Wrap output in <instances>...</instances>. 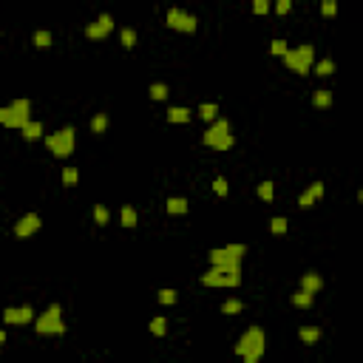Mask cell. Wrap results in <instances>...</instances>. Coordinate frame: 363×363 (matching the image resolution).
Wrapping results in <instances>:
<instances>
[{
    "label": "cell",
    "mask_w": 363,
    "mask_h": 363,
    "mask_svg": "<svg viewBox=\"0 0 363 363\" xmlns=\"http://www.w3.org/2000/svg\"><path fill=\"white\" fill-rule=\"evenodd\" d=\"M264 349H267V338H264V329H261V326H250V329H244L241 338H239V344H236V355H239L244 363L261 360Z\"/></svg>",
    "instance_id": "6da1fadb"
},
{
    "label": "cell",
    "mask_w": 363,
    "mask_h": 363,
    "mask_svg": "<svg viewBox=\"0 0 363 363\" xmlns=\"http://www.w3.org/2000/svg\"><path fill=\"white\" fill-rule=\"evenodd\" d=\"M204 287H224L233 289L241 284V264H210L207 272H202Z\"/></svg>",
    "instance_id": "7a4b0ae2"
},
{
    "label": "cell",
    "mask_w": 363,
    "mask_h": 363,
    "mask_svg": "<svg viewBox=\"0 0 363 363\" xmlns=\"http://www.w3.org/2000/svg\"><path fill=\"white\" fill-rule=\"evenodd\" d=\"M202 142L207 145V148H213V151H230L236 145V136H233V128H230L227 119L216 117L213 122H210V128L204 131Z\"/></svg>",
    "instance_id": "3957f363"
},
{
    "label": "cell",
    "mask_w": 363,
    "mask_h": 363,
    "mask_svg": "<svg viewBox=\"0 0 363 363\" xmlns=\"http://www.w3.org/2000/svg\"><path fill=\"white\" fill-rule=\"evenodd\" d=\"M29 114H31V102H29V99H12L9 105L0 108V125H3V128L20 131L31 119Z\"/></svg>",
    "instance_id": "277c9868"
},
{
    "label": "cell",
    "mask_w": 363,
    "mask_h": 363,
    "mask_svg": "<svg viewBox=\"0 0 363 363\" xmlns=\"http://www.w3.org/2000/svg\"><path fill=\"white\" fill-rule=\"evenodd\" d=\"M284 66L295 74H309L312 71V62H315V49L312 46H295V49H287L284 51Z\"/></svg>",
    "instance_id": "5b68a950"
},
{
    "label": "cell",
    "mask_w": 363,
    "mask_h": 363,
    "mask_svg": "<svg viewBox=\"0 0 363 363\" xmlns=\"http://www.w3.org/2000/svg\"><path fill=\"white\" fill-rule=\"evenodd\" d=\"M34 329H37V335H62L66 332V321H62L60 304H51L43 315H34Z\"/></svg>",
    "instance_id": "8992f818"
},
{
    "label": "cell",
    "mask_w": 363,
    "mask_h": 363,
    "mask_svg": "<svg viewBox=\"0 0 363 363\" xmlns=\"http://www.w3.org/2000/svg\"><path fill=\"white\" fill-rule=\"evenodd\" d=\"M74 145H77L74 128H60L51 136H46V148H49L57 159H68V156L74 154Z\"/></svg>",
    "instance_id": "52a82bcc"
},
{
    "label": "cell",
    "mask_w": 363,
    "mask_h": 363,
    "mask_svg": "<svg viewBox=\"0 0 363 363\" xmlns=\"http://www.w3.org/2000/svg\"><path fill=\"white\" fill-rule=\"evenodd\" d=\"M167 29H173V31H182V34H193V31L199 29V20H196V14H190V12H182L179 6H173V9H167Z\"/></svg>",
    "instance_id": "ba28073f"
},
{
    "label": "cell",
    "mask_w": 363,
    "mask_h": 363,
    "mask_svg": "<svg viewBox=\"0 0 363 363\" xmlns=\"http://www.w3.org/2000/svg\"><path fill=\"white\" fill-rule=\"evenodd\" d=\"M247 255L244 244H227L210 250V264H241V259Z\"/></svg>",
    "instance_id": "9c48e42d"
},
{
    "label": "cell",
    "mask_w": 363,
    "mask_h": 363,
    "mask_svg": "<svg viewBox=\"0 0 363 363\" xmlns=\"http://www.w3.org/2000/svg\"><path fill=\"white\" fill-rule=\"evenodd\" d=\"M3 324H9V326L34 324V309H31L29 304H23V307H6L3 309Z\"/></svg>",
    "instance_id": "30bf717a"
},
{
    "label": "cell",
    "mask_w": 363,
    "mask_h": 363,
    "mask_svg": "<svg viewBox=\"0 0 363 363\" xmlns=\"http://www.w3.org/2000/svg\"><path fill=\"white\" fill-rule=\"evenodd\" d=\"M111 31H114V17H111V14H99L97 23L86 26V37L88 40H105Z\"/></svg>",
    "instance_id": "8fae6325"
},
{
    "label": "cell",
    "mask_w": 363,
    "mask_h": 363,
    "mask_svg": "<svg viewBox=\"0 0 363 363\" xmlns=\"http://www.w3.org/2000/svg\"><path fill=\"white\" fill-rule=\"evenodd\" d=\"M40 227H43V219H40L37 213H26L23 219H17V224H14V236H17V239H29V236H34Z\"/></svg>",
    "instance_id": "7c38bea8"
},
{
    "label": "cell",
    "mask_w": 363,
    "mask_h": 363,
    "mask_svg": "<svg viewBox=\"0 0 363 363\" xmlns=\"http://www.w3.org/2000/svg\"><path fill=\"white\" fill-rule=\"evenodd\" d=\"M321 196H324V182H312V185H309L307 190L298 196V207H301V210H309Z\"/></svg>",
    "instance_id": "4fadbf2b"
},
{
    "label": "cell",
    "mask_w": 363,
    "mask_h": 363,
    "mask_svg": "<svg viewBox=\"0 0 363 363\" xmlns=\"http://www.w3.org/2000/svg\"><path fill=\"white\" fill-rule=\"evenodd\" d=\"M321 287H324V278H321L318 272H304V275H301V289H307V292L318 295Z\"/></svg>",
    "instance_id": "5bb4252c"
},
{
    "label": "cell",
    "mask_w": 363,
    "mask_h": 363,
    "mask_svg": "<svg viewBox=\"0 0 363 363\" xmlns=\"http://www.w3.org/2000/svg\"><path fill=\"white\" fill-rule=\"evenodd\" d=\"M20 134H23V139L26 142H37L40 136H43V125L37 122V119H29V122L20 128Z\"/></svg>",
    "instance_id": "9a60e30c"
},
{
    "label": "cell",
    "mask_w": 363,
    "mask_h": 363,
    "mask_svg": "<svg viewBox=\"0 0 363 363\" xmlns=\"http://www.w3.org/2000/svg\"><path fill=\"white\" fill-rule=\"evenodd\" d=\"M165 210L170 216H185L187 213V199H182V196H170L165 202Z\"/></svg>",
    "instance_id": "2e32d148"
},
{
    "label": "cell",
    "mask_w": 363,
    "mask_h": 363,
    "mask_svg": "<svg viewBox=\"0 0 363 363\" xmlns=\"http://www.w3.org/2000/svg\"><path fill=\"white\" fill-rule=\"evenodd\" d=\"M298 338H301L307 346H312V344L321 340V329L318 326H301V329H298Z\"/></svg>",
    "instance_id": "e0dca14e"
},
{
    "label": "cell",
    "mask_w": 363,
    "mask_h": 363,
    "mask_svg": "<svg viewBox=\"0 0 363 363\" xmlns=\"http://www.w3.org/2000/svg\"><path fill=\"white\" fill-rule=\"evenodd\" d=\"M167 122H170V125L190 122V111H187V108H170V111H167Z\"/></svg>",
    "instance_id": "ac0fdd59"
},
{
    "label": "cell",
    "mask_w": 363,
    "mask_h": 363,
    "mask_svg": "<svg viewBox=\"0 0 363 363\" xmlns=\"http://www.w3.org/2000/svg\"><path fill=\"white\" fill-rule=\"evenodd\" d=\"M312 301H315V295H312V292H307V289H298L295 295H292V307H298V309L312 307Z\"/></svg>",
    "instance_id": "d6986e66"
},
{
    "label": "cell",
    "mask_w": 363,
    "mask_h": 363,
    "mask_svg": "<svg viewBox=\"0 0 363 363\" xmlns=\"http://www.w3.org/2000/svg\"><path fill=\"white\" fill-rule=\"evenodd\" d=\"M199 117H202L204 122H213V119L219 117V105L216 102H202L199 105Z\"/></svg>",
    "instance_id": "ffe728a7"
},
{
    "label": "cell",
    "mask_w": 363,
    "mask_h": 363,
    "mask_svg": "<svg viewBox=\"0 0 363 363\" xmlns=\"http://www.w3.org/2000/svg\"><path fill=\"white\" fill-rule=\"evenodd\" d=\"M312 71L318 77H329L335 71V62L329 60V57H324V60H318V62H312Z\"/></svg>",
    "instance_id": "44dd1931"
},
{
    "label": "cell",
    "mask_w": 363,
    "mask_h": 363,
    "mask_svg": "<svg viewBox=\"0 0 363 363\" xmlns=\"http://www.w3.org/2000/svg\"><path fill=\"white\" fill-rule=\"evenodd\" d=\"M151 335H156V338H165L167 332V318H162V315H156V318H151Z\"/></svg>",
    "instance_id": "7402d4cb"
},
{
    "label": "cell",
    "mask_w": 363,
    "mask_h": 363,
    "mask_svg": "<svg viewBox=\"0 0 363 363\" xmlns=\"http://www.w3.org/2000/svg\"><path fill=\"white\" fill-rule=\"evenodd\" d=\"M62 185H66V187L80 185V170H77V167H71V165H66V167H62Z\"/></svg>",
    "instance_id": "603a6c76"
},
{
    "label": "cell",
    "mask_w": 363,
    "mask_h": 363,
    "mask_svg": "<svg viewBox=\"0 0 363 363\" xmlns=\"http://www.w3.org/2000/svg\"><path fill=\"white\" fill-rule=\"evenodd\" d=\"M119 219H122V227H136V210L131 207V204H122V213H119Z\"/></svg>",
    "instance_id": "cb8c5ba5"
},
{
    "label": "cell",
    "mask_w": 363,
    "mask_h": 363,
    "mask_svg": "<svg viewBox=\"0 0 363 363\" xmlns=\"http://www.w3.org/2000/svg\"><path fill=\"white\" fill-rule=\"evenodd\" d=\"M34 46H37L40 51L51 49V34L46 29H37V31H34Z\"/></svg>",
    "instance_id": "d4e9b609"
},
{
    "label": "cell",
    "mask_w": 363,
    "mask_h": 363,
    "mask_svg": "<svg viewBox=\"0 0 363 363\" xmlns=\"http://www.w3.org/2000/svg\"><path fill=\"white\" fill-rule=\"evenodd\" d=\"M148 94H151V99H154V102H162V99H167V94H170V91H167L165 82H154Z\"/></svg>",
    "instance_id": "484cf974"
},
{
    "label": "cell",
    "mask_w": 363,
    "mask_h": 363,
    "mask_svg": "<svg viewBox=\"0 0 363 363\" xmlns=\"http://www.w3.org/2000/svg\"><path fill=\"white\" fill-rule=\"evenodd\" d=\"M312 105L315 108H329V105H332V94L329 91H315L312 94Z\"/></svg>",
    "instance_id": "4316f807"
},
{
    "label": "cell",
    "mask_w": 363,
    "mask_h": 363,
    "mask_svg": "<svg viewBox=\"0 0 363 363\" xmlns=\"http://www.w3.org/2000/svg\"><path fill=\"white\" fill-rule=\"evenodd\" d=\"M94 222H97L99 227H105V224L111 222V213H108L105 204H97V207H94Z\"/></svg>",
    "instance_id": "83f0119b"
},
{
    "label": "cell",
    "mask_w": 363,
    "mask_h": 363,
    "mask_svg": "<svg viewBox=\"0 0 363 363\" xmlns=\"http://www.w3.org/2000/svg\"><path fill=\"white\" fill-rule=\"evenodd\" d=\"M156 298H159V304H167V307H170V304H176L179 292H176V289H170V287H165V289L156 292Z\"/></svg>",
    "instance_id": "f1b7e54d"
},
{
    "label": "cell",
    "mask_w": 363,
    "mask_h": 363,
    "mask_svg": "<svg viewBox=\"0 0 363 363\" xmlns=\"http://www.w3.org/2000/svg\"><path fill=\"white\" fill-rule=\"evenodd\" d=\"M119 40H122V46H125V49H134V46H136V31L125 26V29L119 31Z\"/></svg>",
    "instance_id": "f546056e"
},
{
    "label": "cell",
    "mask_w": 363,
    "mask_h": 363,
    "mask_svg": "<svg viewBox=\"0 0 363 363\" xmlns=\"http://www.w3.org/2000/svg\"><path fill=\"white\" fill-rule=\"evenodd\" d=\"M270 233H275V236H284V233H287V219H284V216H275V219H270Z\"/></svg>",
    "instance_id": "4dcf8cb0"
},
{
    "label": "cell",
    "mask_w": 363,
    "mask_h": 363,
    "mask_svg": "<svg viewBox=\"0 0 363 363\" xmlns=\"http://www.w3.org/2000/svg\"><path fill=\"white\" fill-rule=\"evenodd\" d=\"M272 196H275V185H272V182H261V185H259V199L272 202Z\"/></svg>",
    "instance_id": "1f68e13d"
},
{
    "label": "cell",
    "mask_w": 363,
    "mask_h": 363,
    "mask_svg": "<svg viewBox=\"0 0 363 363\" xmlns=\"http://www.w3.org/2000/svg\"><path fill=\"white\" fill-rule=\"evenodd\" d=\"M241 307H244V304H241L239 298H230V301H224V304H222V312H224V315H239V312H241Z\"/></svg>",
    "instance_id": "d6a6232c"
},
{
    "label": "cell",
    "mask_w": 363,
    "mask_h": 363,
    "mask_svg": "<svg viewBox=\"0 0 363 363\" xmlns=\"http://www.w3.org/2000/svg\"><path fill=\"white\" fill-rule=\"evenodd\" d=\"M105 128H108V114H97V117L91 119V131L94 134H102Z\"/></svg>",
    "instance_id": "836d02e7"
},
{
    "label": "cell",
    "mask_w": 363,
    "mask_h": 363,
    "mask_svg": "<svg viewBox=\"0 0 363 363\" xmlns=\"http://www.w3.org/2000/svg\"><path fill=\"white\" fill-rule=\"evenodd\" d=\"M321 12H324V17H335L338 14V0H321Z\"/></svg>",
    "instance_id": "e575fe53"
},
{
    "label": "cell",
    "mask_w": 363,
    "mask_h": 363,
    "mask_svg": "<svg viewBox=\"0 0 363 363\" xmlns=\"http://www.w3.org/2000/svg\"><path fill=\"white\" fill-rule=\"evenodd\" d=\"M272 9V0H252V14H267Z\"/></svg>",
    "instance_id": "d590c367"
},
{
    "label": "cell",
    "mask_w": 363,
    "mask_h": 363,
    "mask_svg": "<svg viewBox=\"0 0 363 363\" xmlns=\"http://www.w3.org/2000/svg\"><path fill=\"white\" fill-rule=\"evenodd\" d=\"M227 190H230L227 179H222V176H219V179L213 182V193H216V196H227Z\"/></svg>",
    "instance_id": "8d00e7d4"
},
{
    "label": "cell",
    "mask_w": 363,
    "mask_h": 363,
    "mask_svg": "<svg viewBox=\"0 0 363 363\" xmlns=\"http://www.w3.org/2000/svg\"><path fill=\"white\" fill-rule=\"evenodd\" d=\"M289 9H292V0H275V14H278V17L289 14Z\"/></svg>",
    "instance_id": "74e56055"
},
{
    "label": "cell",
    "mask_w": 363,
    "mask_h": 363,
    "mask_svg": "<svg viewBox=\"0 0 363 363\" xmlns=\"http://www.w3.org/2000/svg\"><path fill=\"white\" fill-rule=\"evenodd\" d=\"M284 51H287V43H284V40H272V43H270V54H278V57H281Z\"/></svg>",
    "instance_id": "f35d334b"
},
{
    "label": "cell",
    "mask_w": 363,
    "mask_h": 363,
    "mask_svg": "<svg viewBox=\"0 0 363 363\" xmlns=\"http://www.w3.org/2000/svg\"><path fill=\"white\" fill-rule=\"evenodd\" d=\"M3 344H6V332L0 329V352H3Z\"/></svg>",
    "instance_id": "ab89813d"
}]
</instances>
